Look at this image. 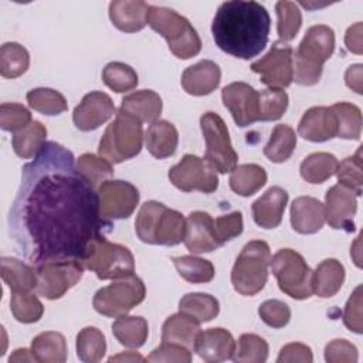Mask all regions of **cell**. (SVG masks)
I'll return each instance as SVG.
<instances>
[{
    "mask_svg": "<svg viewBox=\"0 0 363 363\" xmlns=\"http://www.w3.org/2000/svg\"><path fill=\"white\" fill-rule=\"evenodd\" d=\"M271 259L269 245L262 240H252L244 245L231 269V284L242 296H254L268 281Z\"/></svg>",
    "mask_w": 363,
    "mask_h": 363,
    "instance_id": "52a82bcc",
    "label": "cell"
},
{
    "mask_svg": "<svg viewBox=\"0 0 363 363\" xmlns=\"http://www.w3.org/2000/svg\"><path fill=\"white\" fill-rule=\"evenodd\" d=\"M288 203V193L279 186L269 187L259 199L252 203V217L257 225L265 230L277 228Z\"/></svg>",
    "mask_w": 363,
    "mask_h": 363,
    "instance_id": "7402d4cb",
    "label": "cell"
},
{
    "mask_svg": "<svg viewBox=\"0 0 363 363\" xmlns=\"http://www.w3.org/2000/svg\"><path fill=\"white\" fill-rule=\"evenodd\" d=\"M47 129L40 121H33L24 129L16 132L11 139L14 153L21 159L35 157L45 145Z\"/></svg>",
    "mask_w": 363,
    "mask_h": 363,
    "instance_id": "e575fe53",
    "label": "cell"
},
{
    "mask_svg": "<svg viewBox=\"0 0 363 363\" xmlns=\"http://www.w3.org/2000/svg\"><path fill=\"white\" fill-rule=\"evenodd\" d=\"M1 267V278L4 284L10 288L11 294L18 292H31L37 286V272L35 268L27 265L26 262L11 258L3 257L0 259Z\"/></svg>",
    "mask_w": 363,
    "mask_h": 363,
    "instance_id": "f546056e",
    "label": "cell"
},
{
    "mask_svg": "<svg viewBox=\"0 0 363 363\" xmlns=\"http://www.w3.org/2000/svg\"><path fill=\"white\" fill-rule=\"evenodd\" d=\"M345 44L350 52L362 54V23L350 26L345 35Z\"/></svg>",
    "mask_w": 363,
    "mask_h": 363,
    "instance_id": "680465c9",
    "label": "cell"
},
{
    "mask_svg": "<svg viewBox=\"0 0 363 363\" xmlns=\"http://www.w3.org/2000/svg\"><path fill=\"white\" fill-rule=\"evenodd\" d=\"M335 51V33L329 26L316 24L306 30L294 57V81L311 86L319 82L323 64Z\"/></svg>",
    "mask_w": 363,
    "mask_h": 363,
    "instance_id": "3957f363",
    "label": "cell"
},
{
    "mask_svg": "<svg viewBox=\"0 0 363 363\" xmlns=\"http://www.w3.org/2000/svg\"><path fill=\"white\" fill-rule=\"evenodd\" d=\"M200 323L182 312L169 316L162 326V342L177 343L194 352L196 339L200 333Z\"/></svg>",
    "mask_w": 363,
    "mask_h": 363,
    "instance_id": "f1b7e54d",
    "label": "cell"
},
{
    "mask_svg": "<svg viewBox=\"0 0 363 363\" xmlns=\"http://www.w3.org/2000/svg\"><path fill=\"white\" fill-rule=\"evenodd\" d=\"M179 312L189 315L196 319L199 323L213 320L220 312L218 301L210 295L203 292H191L186 294L179 302Z\"/></svg>",
    "mask_w": 363,
    "mask_h": 363,
    "instance_id": "d590c367",
    "label": "cell"
},
{
    "mask_svg": "<svg viewBox=\"0 0 363 363\" xmlns=\"http://www.w3.org/2000/svg\"><path fill=\"white\" fill-rule=\"evenodd\" d=\"M173 264L179 275L190 284H206L214 278V265L204 258L194 255L174 257Z\"/></svg>",
    "mask_w": 363,
    "mask_h": 363,
    "instance_id": "f35d334b",
    "label": "cell"
},
{
    "mask_svg": "<svg viewBox=\"0 0 363 363\" xmlns=\"http://www.w3.org/2000/svg\"><path fill=\"white\" fill-rule=\"evenodd\" d=\"M84 268L77 258L50 259L35 265L37 294L45 299H60L82 278Z\"/></svg>",
    "mask_w": 363,
    "mask_h": 363,
    "instance_id": "7c38bea8",
    "label": "cell"
},
{
    "mask_svg": "<svg viewBox=\"0 0 363 363\" xmlns=\"http://www.w3.org/2000/svg\"><path fill=\"white\" fill-rule=\"evenodd\" d=\"M200 128L206 140L204 160L217 173L231 172L237 166L238 155L231 145L228 128L223 118L216 112H206L200 118Z\"/></svg>",
    "mask_w": 363,
    "mask_h": 363,
    "instance_id": "8fae6325",
    "label": "cell"
},
{
    "mask_svg": "<svg viewBox=\"0 0 363 363\" xmlns=\"http://www.w3.org/2000/svg\"><path fill=\"white\" fill-rule=\"evenodd\" d=\"M145 295L146 288L143 281L132 274L98 289L94 295L92 305L104 316L119 318L139 305L145 299Z\"/></svg>",
    "mask_w": 363,
    "mask_h": 363,
    "instance_id": "30bf717a",
    "label": "cell"
},
{
    "mask_svg": "<svg viewBox=\"0 0 363 363\" xmlns=\"http://www.w3.org/2000/svg\"><path fill=\"white\" fill-rule=\"evenodd\" d=\"M343 325L357 335L362 333L363 325H362V286L359 285L350 298L347 299L345 309H343Z\"/></svg>",
    "mask_w": 363,
    "mask_h": 363,
    "instance_id": "9f6ffc18",
    "label": "cell"
},
{
    "mask_svg": "<svg viewBox=\"0 0 363 363\" xmlns=\"http://www.w3.org/2000/svg\"><path fill=\"white\" fill-rule=\"evenodd\" d=\"M81 262L99 279H119L135 272V258L130 250L111 242L102 234L89 242Z\"/></svg>",
    "mask_w": 363,
    "mask_h": 363,
    "instance_id": "ba28073f",
    "label": "cell"
},
{
    "mask_svg": "<svg viewBox=\"0 0 363 363\" xmlns=\"http://www.w3.org/2000/svg\"><path fill=\"white\" fill-rule=\"evenodd\" d=\"M150 4L140 0H115L109 3V18L123 33L140 31L147 24Z\"/></svg>",
    "mask_w": 363,
    "mask_h": 363,
    "instance_id": "d4e9b609",
    "label": "cell"
},
{
    "mask_svg": "<svg viewBox=\"0 0 363 363\" xmlns=\"http://www.w3.org/2000/svg\"><path fill=\"white\" fill-rule=\"evenodd\" d=\"M357 347L346 339H335L325 346V360L328 363H356Z\"/></svg>",
    "mask_w": 363,
    "mask_h": 363,
    "instance_id": "11a10c76",
    "label": "cell"
},
{
    "mask_svg": "<svg viewBox=\"0 0 363 363\" xmlns=\"http://www.w3.org/2000/svg\"><path fill=\"white\" fill-rule=\"evenodd\" d=\"M106 352L104 333L95 326H86L77 335V356L84 363L101 362Z\"/></svg>",
    "mask_w": 363,
    "mask_h": 363,
    "instance_id": "74e56055",
    "label": "cell"
},
{
    "mask_svg": "<svg viewBox=\"0 0 363 363\" xmlns=\"http://www.w3.org/2000/svg\"><path fill=\"white\" fill-rule=\"evenodd\" d=\"M145 143L149 153L156 159H166L174 155L179 143L176 126L164 119L152 122L145 133Z\"/></svg>",
    "mask_w": 363,
    "mask_h": 363,
    "instance_id": "484cf974",
    "label": "cell"
},
{
    "mask_svg": "<svg viewBox=\"0 0 363 363\" xmlns=\"http://www.w3.org/2000/svg\"><path fill=\"white\" fill-rule=\"evenodd\" d=\"M267 183V172L262 166L255 163H245L235 166L230 174L231 190L242 197L255 194Z\"/></svg>",
    "mask_w": 363,
    "mask_h": 363,
    "instance_id": "4dcf8cb0",
    "label": "cell"
},
{
    "mask_svg": "<svg viewBox=\"0 0 363 363\" xmlns=\"http://www.w3.org/2000/svg\"><path fill=\"white\" fill-rule=\"evenodd\" d=\"M10 309L16 320L21 323L38 322L44 313V306L33 292L11 294Z\"/></svg>",
    "mask_w": 363,
    "mask_h": 363,
    "instance_id": "7dc6e473",
    "label": "cell"
},
{
    "mask_svg": "<svg viewBox=\"0 0 363 363\" xmlns=\"http://www.w3.org/2000/svg\"><path fill=\"white\" fill-rule=\"evenodd\" d=\"M251 69L269 88H288L294 81V50L284 41H275L269 51L251 64Z\"/></svg>",
    "mask_w": 363,
    "mask_h": 363,
    "instance_id": "9a60e30c",
    "label": "cell"
},
{
    "mask_svg": "<svg viewBox=\"0 0 363 363\" xmlns=\"http://www.w3.org/2000/svg\"><path fill=\"white\" fill-rule=\"evenodd\" d=\"M362 64H354L350 65L345 74L346 85L357 94H362Z\"/></svg>",
    "mask_w": 363,
    "mask_h": 363,
    "instance_id": "91938a15",
    "label": "cell"
},
{
    "mask_svg": "<svg viewBox=\"0 0 363 363\" xmlns=\"http://www.w3.org/2000/svg\"><path fill=\"white\" fill-rule=\"evenodd\" d=\"M147 362H174V363H189L191 362V350L187 347L170 343V342H162L160 346L152 350V353L146 357Z\"/></svg>",
    "mask_w": 363,
    "mask_h": 363,
    "instance_id": "db71d44e",
    "label": "cell"
},
{
    "mask_svg": "<svg viewBox=\"0 0 363 363\" xmlns=\"http://www.w3.org/2000/svg\"><path fill=\"white\" fill-rule=\"evenodd\" d=\"M102 81L108 88L118 94L132 91L139 82L136 71L130 65L119 61L105 65L102 71Z\"/></svg>",
    "mask_w": 363,
    "mask_h": 363,
    "instance_id": "f6af8a7d",
    "label": "cell"
},
{
    "mask_svg": "<svg viewBox=\"0 0 363 363\" xmlns=\"http://www.w3.org/2000/svg\"><path fill=\"white\" fill-rule=\"evenodd\" d=\"M135 231L142 242L177 245L184 238L186 218L177 210L150 200L142 204L135 220Z\"/></svg>",
    "mask_w": 363,
    "mask_h": 363,
    "instance_id": "277c9868",
    "label": "cell"
},
{
    "mask_svg": "<svg viewBox=\"0 0 363 363\" xmlns=\"http://www.w3.org/2000/svg\"><path fill=\"white\" fill-rule=\"evenodd\" d=\"M99 216L104 221L128 218L139 204V190L125 180H105L98 189Z\"/></svg>",
    "mask_w": 363,
    "mask_h": 363,
    "instance_id": "5bb4252c",
    "label": "cell"
},
{
    "mask_svg": "<svg viewBox=\"0 0 363 363\" xmlns=\"http://www.w3.org/2000/svg\"><path fill=\"white\" fill-rule=\"evenodd\" d=\"M362 147L353 155L346 159H343L340 163H337L336 176L340 184L350 189L356 196L362 194V186H363V177H362Z\"/></svg>",
    "mask_w": 363,
    "mask_h": 363,
    "instance_id": "681fc988",
    "label": "cell"
},
{
    "mask_svg": "<svg viewBox=\"0 0 363 363\" xmlns=\"http://www.w3.org/2000/svg\"><path fill=\"white\" fill-rule=\"evenodd\" d=\"M242 228H244V223H242V214L240 211H233L230 214L220 216L214 220L216 237L221 245L238 237L242 233Z\"/></svg>",
    "mask_w": 363,
    "mask_h": 363,
    "instance_id": "f5cc1de1",
    "label": "cell"
},
{
    "mask_svg": "<svg viewBox=\"0 0 363 363\" xmlns=\"http://www.w3.org/2000/svg\"><path fill=\"white\" fill-rule=\"evenodd\" d=\"M224 106L230 111L234 122L245 128L259 121L258 91L247 82H231L221 91Z\"/></svg>",
    "mask_w": 363,
    "mask_h": 363,
    "instance_id": "2e32d148",
    "label": "cell"
},
{
    "mask_svg": "<svg viewBox=\"0 0 363 363\" xmlns=\"http://www.w3.org/2000/svg\"><path fill=\"white\" fill-rule=\"evenodd\" d=\"M258 315L265 325L279 329L288 325L291 319V309L279 299H268L259 305Z\"/></svg>",
    "mask_w": 363,
    "mask_h": 363,
    "instance_id": "816d5d0a",
    "label": "cell"
},
{
    "mask_svg": "<svg viewBox=\"0 0 363 363\" xmlns=\"http://www.w3.org/2000/svg\"><path fill=\"white\" fill-rule=\"evenodd\" d=\"M31 352L35 362L64 363L67 360V342L60 332H43L31 342Z\"/></svg>",
    "mask_w": 363,
    "mask_h": 363,
    "instance_id": "d6a6232c",
    "label": "cell"
},
{
    "mask_svg": "<svg viewBox=\"0 0 363 363\" xmlns=\"http://www.w3.org/2000/svg\"><path fill=\"white\" fill-rule=\"evenodd\" d=\"M77 167L94 189H98L105 180L113 176L112 163L94 153L81 155L77 159Z\"/></svg>",
    "mask_w": 363,
    "mask_h": 363,
    "instance_id": "7bdbcfd3",
    "label": "cell"
},
{
    "mask_svg": "<svg viewBox=\"0 0 363 363\" xmlns=\"http://www.w3.org/2000/svg\"><path fill=\"white\" fill-rule=\"evenodd\" d=\"M183 242L193 254L211 252L221 247L214 231V218L204 211H193L186 218Z\"/></svg>",
    "mask_w": 363,
    "mask_h": 363,
    "instance_id": "d6986e66",
    "label": "cell"
},
{
    "mask_svg": "<svg viewBox=\"0 0 363 363\" xmlns=\"http://www.w3.org/2000/svg\"><path fill=\"white\" fill-rule=\"evenodd\" d=\"M337 122V138L356 140L362 135V112L350 102H337L330 106Z\"/></svg>",
    "mask_w": 363,
    "mask_h": 363,
    "instance_id": "60d3db41",
    "label": "cell"
},
{
    "mask_svg": "<svg viewBox=\"0 0 363 363\" xmlns=\"http://www.w3.org/2000/svg\"><path fill=\"white\" fill-rule=\"evenodd\" d=\"M269 267L285 295L299 301L312 295V269L299 252L281 248L269 259Z\"/></svg>",
    "mask_w": 363,
    "mask_h": 363,
    "instance_id": "9c48e42d",
    "label": "cell"
},
{
    "mask_svg": "<svg viewBox=\"0 0 363 363\" xmlns=\"http://www.w3.org/2000/svg\"><path fill=\"white\" fill-rule=\"evenodd\" d=\"M113 113L115 105L111 96L102 91H92L86 94L75 106L72 112V121L79 130L89 132L108 122Z\"/></svg>",
    "mask_w": 363,
    "mask_h": 363,
    "instance_id": "ac0fdd59",
    "label": "cell"
},
{
    "mask_svg": "<svg viewBox=\"0 0 363 363\" xmlns=\"http://www.w3.org/2000/svg\"><path fill=\"white\" fill-rule=\"evenodd\" d=\"M147 24L159 33L169 44V50L180 60H189L201 50V40L190 21L177 11L150 6Z\"/></svg>",
    "mask_w": 363,
    "mask_h": 363,
    "instance_id": "5b68a950",
    "label": "cell"
},
{
    "mask_svg": "<svg viewBox=\"0 0 363 363\" xmlns=\"http://www.w3.org/2000/svg\"><path fill=\"white\" fill-rule=\"evenodd\" d=\"M271 18L257 1L233 0L220 4L211 24L216 45L241 60L261 54L269 37Z\"/></svg>",
    "mask_w": 363,
    "mask_h": 363,
    "instance_id": "7a4b0ae2",
    "label": "cell"
},
{
    "mask_svg": "<svg viewBox=\"0 0 363 363\" xmlns=\"http://www.w3.org/2000/svg\"><path fill=\"white\" fill-rule=\"evenodd\" d=\"M143 360L146 359L136 352H122L116 356L109 357V362H143Z\"/></svg>",
    "mask_w": 363,
    "mask_h": 363,
    "instance_id": "6125c7cd",
    "label": "cell"
},
{
    "mask_svg": "<svg viewBox=\"0 0 363 363\" xmlns=\"http://www.w3.org/2000/svg\"><path fill=\"white\" fill-rule=\"evenodd\" d=\"M298 133L309 142H326L337 135L335 112L329 106H312L301 118Z\"/></svg>",
    "mask_w": 363,
    "mask_h": 363,
    "instance_id": "ffe728a7",
    "label": "cell"
},
{
    "mask_svg": "<svg viewBox=\"0 0 363 363\" xmlns=\"http://www.w3.org/2000/svg\"><path fill=\"white\" fill-rule=\"evenodd\" d=\"M345 267L335 258L323 259L315 271H312V294L319 298H330L336 295L345 282Z\"/></svg>",
    "mask_w": 363,
    "mask_h": 363,
    "instance_id": "83f0119b",
    "label": "cell"
},
{
    "mask_svg": "<svg viewBox=\"0 0 363 363\" xmlns=\"http://www.w3.org/2000/svg\"><path fill=\"white\" fill-rule=\"evenodd\" d=\"M28 106L43 115L54 116L68 109L64 95L51 88H34L27 92Z\"/></svg>",
    "mask_w": 363,
    "mask_h": 363,
    "instance_id": "b9f144b4",
    "label": "cell"
},
{
    "mask_svg": "<svg viewBox=\"0 0 363 363\" xmlns=\"http://www.w3.org/2000/svg\"><path fill=\"white\" fill-rule=\"evenodd\" d=\"M234 350L235 340L224 328H211L200 332L194 345V352L208 363L225 362L233 357Z\"/></svg>",
    "mask_w": 363,
    "mask_h": 363,
    "instance_id": "44dd1931",
    "label": "cell"
},
{
    "mask_svg": "<svg viewBox=\"0 0 363 363\" xmlns=\"http://www.w3.org/2000/svg\"><path fill=\"white\" fill-rule=\"evenodd\" d=\"M259 101V121H278L282 118L288 108V95L279 88H267L258 91Z\"/></svg>",
    "mask_w": 363,
    "mask_h": 363,
    "instance_id": "c3c4849f",
    "label": "cell"
},
{
    "mask_svg": "<svg viewBox=\"0 0 363 363\" xmlns=\"http://www.w3.org/2000/svg\"><path fill=\"white\" fill-rule=\"evenodd\" d=\"M277 10V31L279 40L286 43L296 37L302 26V13L299 6L294 1H278L275 4Z\"/></svg>",
    "mask_w": 363,
    "mask_h": 363,
    "instance_id": "bcb514c9",
    "label": "cell"
},
{
    "mask_svg": "<svg viewBox=\"0 0 363 363\" xmlns=\"http://www.w3.org/2000/svg\"><path fill=\"white\" fill-rule=\"evenodd\" d=\"M312 360H313V356H312L311 347L298 342L285 345L279 350V354L277 359L278 363H294V362L311 363Z\"/></svg>",
    "mask_w": 363,
    "mask_h": 363,
    "instance_id": "6f0895ef",
    "label": "cell"
},
{
    "mask_svg": "<svg viewBox=\"0 0 363 363\" xmlns=\"http://www.w3.org/2000/svg\"><path fill=\"white\" fill-rule=\"evenodd\" d=\"M119 109L138 118L140 122L152 123L159 119L163 102L157 92L152 89H140L125 95Z\"/></svg>",
    "mask_w": 363,
    "mask_h": 363,
    "instance_id": "4316f807",
    "label": "cell"
},
{
    "mask_svg": "<svg viewBox=\"0 0 363 363\" xmlns=\"http://www.w3.org/2000/svg\"><path fill=\"white\" fill-rule=\"evenodd\" d=\"M143 138L142 122L119 109L101 138L98 153L112 164L122 163L140 153Z\"/></svg>",
    "mask_w": 363,
    "mask_h": 363,
    "instance_id": "8992f818",
    "label": "cell"
},
{
    "mask_svg": "<svg viewBox=\"0 0 363 363\" xmlns=\"http://www.w3.org/2000/svg\"><path fill=\"white\" fill-rule=\"evenodd\" d=\"M112 333L122 346L138 349L142 347L147 340L149 325L142 316L123 315L112 323Z\"/></svg>",
    "mask_w": 363,
    "mask_h": 363,
    "instance_id": "1f68e13d",
    "label": "cell"
},
{
    "mask_svg": "<svg viewBox=\"0 0 363 363\" xmlns=\"http://www.w3.org/2000/svg\"><path fill=\"white\" fill-rule=\"evenodd\" d=\"M220 79V67L211 60H201L184 69L182 74V86L189 95L204 96L216 91Z\"/></svg>",
    "mask_w": 363,
    "mask_h": 363,
    "instance_id": "603a6c76",
    "label": "cell"
},
{
    "mask_svg": "<svg viewBox=\"0 0 363 363\" xmlns=\"http://www.w3.org/2000/svg\"><path fill=\"white\" fill-rule=\"evenodd\" d=\"M30 65L28 51L18 43H4L0 48V74L4 78L23 75Z\"/></svg>",
    "mask_w": 363,
    "mask_h": 363,
    "instance_id": "ab89813d",
    "label": "cell"
},
{
    "mask_svg": "<svg viewBox=\"0 0 363 363\" xmlns=\"http://www.w3.org/2000/svg\"><path fill=\"white\" fill-rule=\"evenodd\" d=\"M169 180L182 191L213 193L218 187L217 172L210 163L196 155H184L182 160L169 170Z\"/></svg>",
    "mask_w": 363,
    "mask_h": 363,
    "instance_id": "4fadbf2b",
    "label": "cell"
},
{
    "mask_svg": "<svg viewBox=\"0 0 363 363\" xmlns=\"http://www.w3.org/2000/svg\"><path fill=\"white\" fill-rule=\"evenodd\" d=\"M337 163V159L332 153L315 152L302 160L299 173L305 182L311 184H319L336 173Z\"/></svg>",
    "mask_w": 363,
    "mask_h": 363,
    "instance_id": "836d02e7",
    "label": "cell"
},
{
    "mask_svg": "<svg viewBox=\"0 0 363 363\" xmlns=\"http://www.w3.org/2000/svg\"><path fill=\"white\" fill-rule=\"evenodd\" d=\"M10 234L34 265L50 259H81L89 242L109 223L99 216V200L62 145L45 142L21 169L13 201Z\"/></svg>",
    "mask_w": 363,
    "mask_h": 363,
    "instance_id": "6da1fadb",
    "label": "cell"
},
{
    "mask_svg": "<svg viewBox=\"0 0 363 363\" xmlns=\"http://www.w3.org/2000/svg\"><path fill=\"white\" fill-rule=\"evenodd\" d=\"M268 357V343L255 333H242L233 354L235 363H264Z\"/></svg>",
    "mask_w": 363,
    "mask_h": 363,
    "instance_id": "ee69618b",
    "label": "cell"
},
{
    "mask_svg": "<svg viewBox=\"0 0 363 363\" xmlns=\"http://www.w3.org/2000/svg\"><path fill=\"white\" fill-rule=\"evenodd\" d=\"M11 362H35V357H34L33 352L28 349H17L9 357V363H11Z\"/></svg>",
    "mask_w": 363,
    "mask_h": 363,
    "instance_id": "94428289",
    "label": "cell"
},
{
    "mask_svg": "<svg viewBox=\"0 0 363 363\" xmlns=\"http://www.w3.org/2000/svg\"><path fill=\"white\" fill-rule=\"evenodd\" d=\"M291 224L299 234H315L325 224L323 204L311 196L296 197L291 204Z\"/></svg>",
    "mask_w": 363,
    "mask_h": 363,
    "instance_id": "cb8c5ba5",
    "label": "cell"
},
{
    "mask_svg": "<svg viewBox=\"0 0 363 363\" xmlns=\"http://www.w3.org/2000/svg\"><path fill=\"white\" fill-rule=\"evenodd\" d=\"M296 147V133L289 125H277L264 147V155L274 163L286 162Z\"/></svg>",
    "mask_w": 363,
    "mask_h": 363,
    "instance_id": "8d00e7d4",
    "label": "cell"
},
{
    "mask_svg": "<svg viewBox=\"0 0 363 363\" xmlns=\"http://www.w3.org/2000/svg\"><path fill=\"white\" fill-rule=\"evenodd\" d=\"M325 221L335 230L352 233L357 211V196L343 184L332 186L325 196Z\"/></svg>",
    "mask_w": 363,
    "mask_h": 363,
    "instance_id": "e0dca14e",
    "label": "cell"
},
{
    "mask_svg": "<svg viewBox=\"0 0 363 363\" xmlns=\"http://www.w3.org/2000/svg\"><path fill=\"white\" fill-rule=\"evenodd\" d=\"M30 111L16 102H3L0 105V126L7 132H18L31 123Z\"/></svg>",
    "mask_w": 363,
    "mask_h": 363,
    "instance_id": "f907efd6",
    "label": "cell"
}]
</instances>
